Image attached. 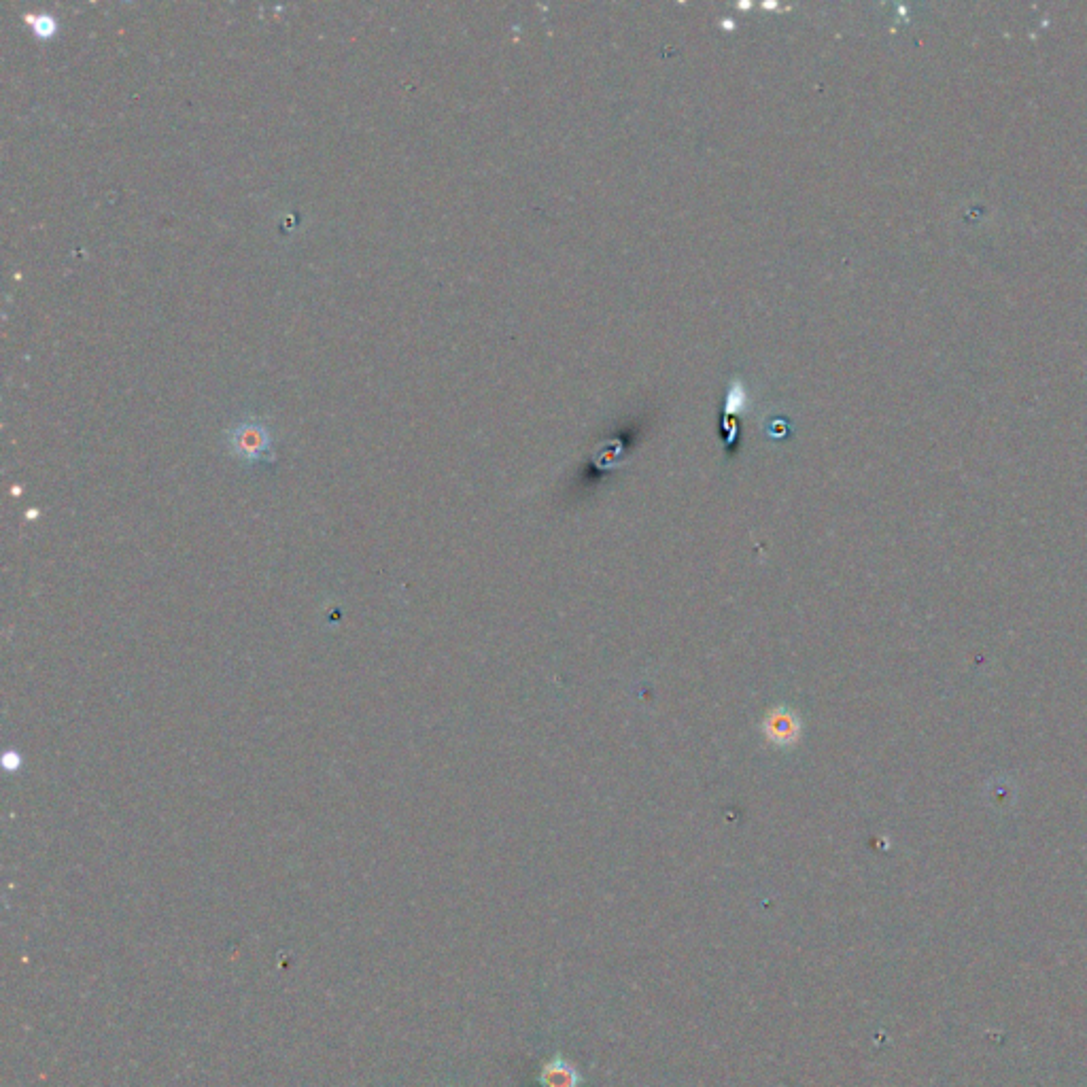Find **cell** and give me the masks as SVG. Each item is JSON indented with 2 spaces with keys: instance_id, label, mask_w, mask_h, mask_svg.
<instances>
[{
  "instance_id": "3957f363",
  "label": "cell",
  "mask_w": 1087,
  "mask_h": 1087,
  "mask_svg": "<svg viewBox=\"0 0 1087 1087\" xmlns=\"http://www.w3.org/2000/svg\"><path fill=\"white\" fill-rule=\"evenodd\" d=\"M26 22H30L34 32H37L39 37H43V39L54 37L56 28H58L54 15H47V13H43V15H26Z\"/></svg>"
},
{
  "instance_id": "6da1fadb",
  "label": "cell",
  "mask_w": 1087,
  "mask_h": 1087,
  "mask_svg": "<svg viewBox=\"0 0 1087 1087\" xmlns=\"http://www.w3.org/2000/svg\"><path fill=\"white\" fill-rule=\"evenodd\" d=\"M226 444L230 448L232 457H236L240 463L249 465H272L274 463V448H272V434L270 427L255 419L247 417L232 425L226 434Z\"/></svg>"
},
{
  "instance_id": "7a4b0ae2",
  "label": "cell",
  "mask_w": 1087,
  "mask_h": 1087,
  "mask_svg": "<svg viewBox=\"0 0 1087 1087\" xmlns=\"http://www.w3.org/2000/svg\"><path fill=\"white\" fill-rule=\"evenodd\" d=\"M763 731L771 744L788 748L792 744H797L801 737V720L792 710H784V707H780V710L769 712V716L763 722Z\"/></svg>"
}]
</instances>
